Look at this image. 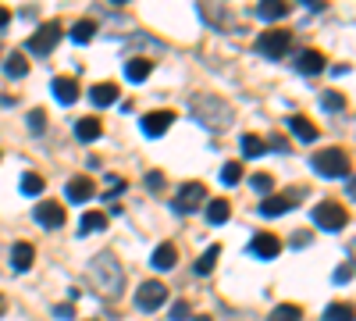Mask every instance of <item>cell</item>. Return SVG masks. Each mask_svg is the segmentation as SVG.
Here are the masks:
<instances>
[{"mask_svg": "<svg viewBox=\"0 0 356 321\" xmlns=\"http://www.w3.org/2000/svg\"><path fill=\"white\" fill-rule=\"evenodd\" d=\"M100 132H104V122H100V118H79V122H75V136H79L82 143L100 139Z\"/></svg>", "mask_w": 356, "mask_h": 321, "instance_id": "603a6c76", "label": "cell"}, {"mask_svg": "<svg viewBox=\"0 0 356 321\" xmlns=\"http://www.w3.org/2000/svg\"><path fill=\"white\" fill-rule=\"evenodd\" d=\"M267 147L278 150V154H285V150H289V143H285V136H271V139H267Z\"/></svg>", "mask_w": 356, "mask_h": 321, "instance_id": "74e56055", "label": "cell"}, {"mask_svg": "<svg viewBox=\"0 0 356 321\" xmlns=\"http://www.w3.org/2000/svg\"><path fill=\"white\" fill-rule=\"evenodd\" d=\"M89 279H93V285L100 289L104 297L118 300L122 297V289H125V272H122V260H118L111 250L97 253L93 260H89Z\"/></svg>", "mask_w": 356, "mask_h": 321, "instance_id": "6da1fadb", "label": "cell"}, {"mask_svg": "<svg viewBox=\"0 0 356 321\" xmlns=\"http://www.w3.org/2000/svg\"><path fill=\"white\" fill-rule=\"evenodd\" d=\"M289 47H292V33H289V29H267V33L257 40V50H260L264 57H271V61L285 57Z\"/></svg>", "mask_w": 356, "mask_h": 321, "instance_id": "277c9868", "label": "cell"}, {"mask_svg": "<svg viewBox=\"0 0 356 321\" xmlns=\"http://www.w3.org/2000/svg\"><path fill=\"white\" fill-rule=\"evenodd\" d=\"M310 168L321 175V179H346L349 175V154L342 147H328V150H317L310 157Z\"/></svg>", "mask_w": 356, "mask_h": 321, "instance_id": "3957f363", "label": "cell"}, {"mask_svg": "<svg viewBox=\"0 0 356 321\" xmlns=\"http://www.w3.org/2000/svg\"><path fill=\"white\" fill-rule=\"evenodd\" d=\"M289 129H292L296 136H300L303 143H314V139L321 136V132H317V125L307 118V114H292V118H289Z\"/></svg>", "mask_w": 356, "mask_h": 321, "instance_id": "ffe728a7", "label": "cell"}, {"mask_svg": "<svg viewBox=\"0 0 356 321\" xmlns=\"http://www.w3.org/2000/svg\"><path fill=\"white\" fill-rule=\"evenodd\" d=\"M171 122H175V111H150V114H143V136H150V139H157V136H164L168 129H171Z\"/></svg>", "mask_w": 356, "mask_h": 321, "instance_id": "7c38bea8", "label": "cell"}, {"mask_svg": "<svg viewBox=\"0 0 356 321\" xmlns=\"http://www.w3.org/2000/svg\"><path fill=\"white\" fill-rule=\"evenodd\" d=\"M296 196L300 193H271V196H264V203H260V214L264 218H282L285 211H292L296 208Z\"/></svg>", "mask_w": 356, "mask_h": 321, "instance_id": "9c48e42d", "label": "cell"}, {"mask_svg": "<svg viewBox=\"0 0 356 321\" xmlns=\"http://www.w3.org/2000/svg\"><path fill=\"white\" fill-rule=\"evenodd\" d=\"M239 147H243V157H264V154H267V139H260V136L246 132Z\"/></svg>", "mask_w": 356, "mask_h": 321, "instance_id": "4316f807", "label": "cell"}, {"mask_svg": "<svg viewBox=\"0 0 356 321\" xmlns=\"http://www.w3.org/2000/svg\"><path fill=\"white\" fill-rule=\"evenodd\" d=\"M164 304H168V285H164V282L150 279V282H143V285L136 289V307H139V311H157V307H164Z\"/></svg>", "mask_w": 356, "mask_h": 321, "instance_id": "52a82bcc", "label": "cell"}, {"mask_svg": "<svg viewBox=\"0 0 356 321\" xmlns=\"http://www.w3.org/2000/svg\"><path fill=\"white\" fill-rule=\"evenodd\" d=\"M218 257H221V246H218V243H214V246H207L203 257L196 260V275H211L214 265H218Z\"/></svg>", "mask_w": 356, "mask_h": 321, "instance_id": "83f0119b", "label": "cell"}, {"mask_svg": "<svg viewBox=\"0 0 356 321\" xmlns=\"http://www.w3.org/2000/svg\"><path fill=\"white\" fill-rule=\"evenodd\" d=\"M43 189H47V179H43V175H36V171H29L25 179H22V193L25 196H40Z\"/></svg>", "mask_w": 356, "mask_h": 321, "instance_id": "f546056e", "label": "cell"}, {"mask_svg": "<svg viewBox=\"0 0 356 321\" xmlns=\"http://www.w3.org/2000/svg\"><path fill=\"white\" fill-rule=\"evenodd\" d=\"M89 100H93L97 107H111V104L118 100V86H114V82H100V86H93V90H89Z\"/></svg>", "mask_w": 356, "mask_h": 321, "instance_id": "cb8c5ba5", "label": "cell"}, {"mask_svg": "<svg viewBox=\"0 0 356 321\" xmlns=\"http://www.w3.org/2000/svg\"><path fill=\"white\" fill-rule=\"evenodd\" d=\"M289 11H292L289 0H264V4H257V18H264V22H278Z\"/></svg>", "mask_w": 356, "mask_h": 321, "instance_id": "e0dca14e", "label": "cell"}, {"mask_svg": "<svg viewBox=\"0 0 356 321\" xmlns=\"http://www.w3.org/2000/svg\"><path fill=\"white\" fill-rule=\"evenodd\" d=\"M310 243V236H307V232H296V236H292V246L296 250H300V246H307Z\"/></svg>", "mask_w": 356, "mask_h": 321, "instance_id": "60d3db41", "label": "cell"}, {"mask_svg": "<svg viewBox=\"0 0 356 321\" xmlns=\"http://www.w3.org/2000/svg\"><path fill=\"white\" fill-rule=\"evenodd\" d=\"M8 22H11V11H8V8H4V4H0V29H4V25H8Z\"/></svg>", "mask_w": 356, "mask_h": 321, "instance_id": "b9f144b4", "label": "cell"}, {"mask_svg": "<svg viewBox=\"0 0 356 321\" xmlns=\"http://www.w3.org/2000/svg\"><path fill=\"white\" fill-rule=\"evenodd\" d=\"M239 179H243V164H239V161H228V164L221 168V182H225V186H239Z\"/></svg>", "mask_w": 356, "mask_h": 321, "instance_id": "d6a6232c", "label": "cell"}, {"mask_svg": "<svg viewBox=\"0 0 356 321\" xmlns=\"http://www.w3.org/2000/svg\"><path fill=\"white\" fill-rule=\"evenodd\" d=\"M196 321H214V318H196Z\"/></svg>", "mask_w": 356, "mask_h": 321, "instance_id": "bcb514c9", "label": "cell"}, {"mask_svg": "<svg viewBox=\"0 0 356 321\" xmlns=\"http://www.w3.org/2000/svg\"><path fill=\"white\" fill-rule=\"evenodd\" d=\"M0 314H4V300H0Z\"/></svg>", "mask_w": 356, "mask_h": 321, "instance_id": "7dc6e473", "label": "cell"}, {"mask_svg": "<svg viewBox=\"0 0 356 321\" xmlns=\"http://www.w3.org/2000/svg\"><path fill=\"white\" fill-rule=\"evenodd\" d=\"M150 72H154L150 57H129V61H125V79L129 82H146V79H150Z\"/></svg>", "mask_w": 356, "mask_h": 321, "instance_id": "2e32d148", "label": "cell"}, {"mask_svg": "<svg viewBox=\"0 0 356 321\" xmlns=\"http://www.w3.org/2000/svg\"><path fill=\"white\" fill-rule=\"evenodd\" d=\"M89 321H100V318H89Z\"/></svg>", "mask_w": 356, "mask_h": 321, "instance_id": "c3c4849f", "label": "cell"}, {"mask_svg": "<svg viewBox=\"0 0 356 321\" xmlns=\"http://www.w3.org/2000/svg\"><path fill=\"white\" fill-rule=\"evenodd\" d=\"M164 171H150V175H146V189H150V193H161L164 189Z\"/></svg>", "mask_w": 356, "mask_h": 321, "instance_id": "d590c367", "label": "cell"}, {"mask_svg": "<svg viewBox=\"0 0 356 321\" xmlns=\"http://www.w3.org/2000/svg\"><path fill=\"white\" fill-rule=\"evenodd\" d=\"M300 318H303V311L296 307V304H278L267 321H300Z\"/></svg>", "mask_w": 356, "mask_h": 321, "instance_id": "4dcf8cb0", "label": "cell"}, {"mask_svg": "<svg viewBox=\"0 0 356 321\" xmlns=\"http://www.w3.org/2000/svg\"><path fill=\"white\" fill-rule=\"evenodd\" d=\"M65 196H68L72 203H86V200L97 196V182L89 179V175H75V179L65 186Z\"/></svg>", "mask_w": 356, "mask_h": 321, "instance_id": "4fadbf2b", "label": "cell"}, {"mask_svg": "<svg viewBox=\"0 0 356 321\" xmlns=\"http://www.w3.org/2000/svg\"><path fill=\"white\" fill-rule=\"evenodd\" d=\"M93 33H97V22L93 18H82V22L72 25V43H89V40H93Z\"/></svg>", "mask_w": 356, "mask_h": 321, "instance_id": "f1b7e54d", "label": "cell"}, {"mask_svg": "<svg viewBox=\"0 0 356 321\" xmlns=\"http://www.w3.org/2000/svg\"><path fill=\"white\" fill-rule=\"evenodd\" d=\"M193 118L203 125V129H211V132H225L228 125H232V104L228 100H221V97H214V93H200V97H193Z\"/></svg>", "mask_w": 356, "mask_h": 321, "instance_id": "7a4b0ae2", "label": "cell"}, {"mask_svg": "<svg viewBox=\"0 0 356 321\" xmlns=\"http://www.w3.org/2000/svg\"><path fill=\"white\" fill-rule=\"evenodd\" d=\"M47 129V111L43 107H33V111H29V132H43Z\"/></svg>", "mask_w": 356, "mask_h": 321, "instance_id": "e575fe53", "label": "cell"}, {"mask_svg": "<svg viewBox=\"0 0 356 321\" xmlns=\"http://www.w3.org/2000/svg\"><path fill=\"white\" fill-rule=\"evenodd\" d=\"M324 321H356V307L353 304H328L324 307Z\"/></svg>", "mask_w": 356, "mask_h": 321, "instance_id": "484cf974", "label": "cell"}, {"mask_svg": "<svg viewBox=\"0 0 356 321\" xmlns=\"http://www.w3.org/2000/svg\"><path fill=\"white\" fill-rule=\"evenodd\" d=\"M207 200H211V196H207V186L203 182H186L182 189H178V196H175V211L178 214H193V211L203 208Z\"/></svg>", "mask_w": 356, "mask_h": 321, "instance_id": "8992f818", "label": "cell"}, {"mask_svg": "<svg viewBox=\"0 0 356 321\" xmlns=\"http://www.w3.org/2000/svg\"><path fill=\"white\" fill-rule=\"evenodd\" d=\"M193 314V307L186 304V300H178V304H171V321H186Z\"/></svg>", "mask_w": 356, "mask_h": 321, "instance_id": "8d00e7d4", "label": "cell"}, {"mask_svg": "<svg viewBox=\"0 0 356 321\" xmlns=\"http://www.w3.org/2000/svg\"><path fill=\"white\" fill-rule=\"evenodd\" d=\"M250 182H253V189L264 193V196H271V193H275V175H271V171H257Z\"/></svg>", "mask_w": 356, "mask_h": 321, "instance_id": "1f68e13d", "label": "cell"}, {"mask_svg": "<svg viewBox=\"0 0 356 321\" xmlns=\"http://www.w3.org/2000/svg\"><path fill=\"white\" fill-rule=\"evenodd\" d=\"M57 40H61V22H47L40 25L33 36H29V50L33 54H50L57 47Z\"/></svg>", "mask_w": 356, "mask_h": 321, "instance_id": "ba28073f", "label": "cell"}, {"mask_svg": "<svg viewBox=\"0 0 356 321\" xmlns=\"http://www.w3.org/2000/svg\"><path fill=\"white\" fill-rule=\"evenodd\" d=\"M8 104H15L11 97H0V107H8Z\"/></svg>", "mask_w": 356, "mask_h": 321, "instance_id": "ee69618b", "label": "cell"}, {"mask_svg": "<svg viewBox=\"0 0 356 321\" xmlns=\"http://www.w3.org/2000/svg\"><path fill=\"white\" fill-rule=\"evenodd\" d=\"M349 253H353V257H356V243H353V246H349ZM353 272H356V260H353Z\"/></svg>", "mask_w": 356, "mask_h": 321, "instance_id": "f6af8a7d", "label": "cell"}, {"mask_svg": "<svg viewBox=\"0 0 356 321\" xmlns=\"http://www.w3.org/2000/svg\"><path fill=\"white\" fill-rule=\"evenodd\" d=\"M107 228V214L104 211H86L82 221H79V236H93V232H104Z\"/></svg>", "mask_w": 356, "mask_h": 321, "instance_id": "7402d4cb", "label": "cell"}, {"mask_svg": "<svg viewBox=\"0 0 356 321\" xmlns=\"http://www.w3.org/2000/svg\"><path fill=\"white\" fill-rule=\"evenodd\" d=\"M296 68H300L303 75H321L324 68H328V57H324L321 50H300V57H296Z\"/></svg>", "mask_w": 356, "mask_h": 321, "instance_id": "5bb4252c", "label": "cell"}, {"mask_svg": "<svg viewBox=\"0 0 356 321\" xmlns=\"http://www.w3.org/2000/svg\"><path fill=\"white\" fill-rule=\"evenodd\" d=\"M321 107L324 111H346V97L339 90H328V93H321Z\"/></svg>", "mask_w": 356, "mask_h": 321, "instance_id": "836d02e7", "label": "cell"}, {"mask_svg": "<svg viewBox=\"0 0 356 321\" xmlns=\"http://www.w3.org/2000/svg\"><path fill=\"white\" fill-rule=\"evenodd\" d=\"M250 253L260 257V260H275L282 253V240L275 236V232H257L253 243H250Z\"/></svg>", "mask_w": 356, "mask_h": 321, "instance_id": "8fae6325", "label": "cell"}, {"mask_svg": "<svg viewBox=\"0 0 356 321\" xmlns=\"http://www.w3.org/2000/svg\"><path fill=\"white\" fill-rule=\"evenodd\" d=\"M50 90H54L57 104H75V100H79V82H75L72 75H57V79L50 82Z\"/></svg>", "mask_w": 356, "mask_h": 321, "instance_id": "9a60e30c", "label": "cell"}, {"mask_svg": "<svg viewBox=\"0 0 356 321\" xmlns=\"http://www.w3.org/2000/svg\"><path fill=\"white\" fill-rule=\"evenodd\" d=\"M33 218H36L43 228H61V225L68 221V214H65V203H54V200H43L40 208L33 211Z\"/></svg>", "mask_w": 356, "mask_h": 321, "instance_id": "30bf717a", "label": "cell"}, {"mask_svg": "<svg viewBox=\"0 0 356 321\" xmlns=\"http://www.w3.org/2000/svg\"><path fill=\"white\" fill-rule=\"evenodd\" d=\"M228 218H232V208H228V200H225V196L207 200V221H211V225H225Z\"/></svg>", "mask_w": 356, "mask_h": 321, "instance_id": "44dd1931", "label": "cell"}, {"mask_svg": "<svg viewBox=\"0 0 356 321\" xmlns=\"http://www.w3.org/2000/svg\"><path fill=\"white\" fill-rule=\"evenodd\" d=\"M314 221H317L321 228H328V232H342V228L349 225V214H346L342 203L328 200V203H317V208H314Z\"/></svg>", "mask_w": 356, "mask_h": 321, "instance_id": "5b68a950", "label": "cell"}, {"mask_svg": "<svg viewBox=\"0 0 356 321\" xmlns=\"http://www.w3.org/2000/svg\"><path fill=\"white\" fill-rule=\"evenodd\" d=\"M33 260H36L33 243H15L11 246V268L15 272H29V268H33Z\"/></svg>", "mask_w": 356, "mask_h": 321, "instance_id": "ac0fdd59", "label": "cell"}, {"mask_svg": "<svg viewBox=\"0 0 356 321\" xmlns=\"http://www.w3.org/2000/svg\"><path fill=\"white\" fill-rule=\"evenodd\" d=\"M175 260H178L175 243H161V246L154 250V257H150V265H154L157 272H171V268H175Z\"/></svg>", "mask_w": 356, "mask_h": 321, "instance_id": "d6986e66", "label": "cell"}, {"mask_svg": "<svg viewBox=\"0 0 356 321\" xmlns=\"http://www.w3.org/2000/svg\"><path fill=\"white\" fill-rule=\"evenodd\" d=\"M346 189H349V196H356V179H349V186H346Z\"/></svg>", "mask_w": 356, "mask_h": 321, "instance_id": "7bdbcfd3", "label": "cell"}, {"mask_svg": "<svg viewBox=\"0 0 356 321\" xmlns=\"http://www.w3.org/2000/svg\"><path fill=\"white\" fill-rule=\"evenodd\" d=\"M353 279V265H342V268H335V282L342 285V282H349Z\"/></svg>", "mask_w": 356, "mask_h": 321, "instance_id": "f35d334b", "label": "cell"}, {"mask_svg": "<svg viewBox=\"0 0 356 321\" xmlns=\"http://www.w3.org/2000/svg\"><path fill=\"white\" fill-rule=\"evenodd\" d=\"M4 75L8 79H25L29 75V61H25V54H8V61H4Z\"/></svg>", "mask_w": 356, "mask_h": 321, "instance_id": "d4e9b609", "label": "cell"}, {"mask_svg": "<svg viewBox=\"0 0 356 321\" xmlns=\"http://www.w3.org/2000/svg\"><path fill=\"white\" fill-rule=\"evenodd\" d=\"M54 318H75L72 304H57V307H54Z\"/></svg>", "mask_w": 356, "mask_h": 321, "instance_id": "ab89813d", "label": "cell"}]
</instances>
